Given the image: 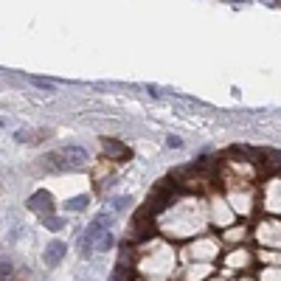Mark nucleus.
<instances>
[{
    "instance_id": "nucleus-1",
    "label": "nucleus",
    "mask_w": 281,
    "mask_h": 281,
    "mask_svg": "<svg viewBox=\"0 0 281 281\" xmlns=\"http://www.w3.org/2000/svg\"><path fill=\"white\" fill-rule=\"evenodd\" d=\"M110 228V216L107 214H99L93 222H90V228L85 231V236H82V242H79V247H82V256H90V250H93V245H96V239H99L104 231Z\"/></svg>"
},
{
    "instance_id": "nucleus-2",
    "label": "nucleus",
    "mask_w": 281,
    "mask_h": 281,
    "mask_svg": "<svg viewBox=\"0 0 281 281\" xmlns=\"http://www.w3.org/2000/svg\"><path fill=\"white\" fill-rule=\"evenodd\" d=\"M54 160H62L65 166H82L85 160H87V152L82 149V146H62L59 152H54Z\"/></svg>"
},
{
    "instance_id": "nucleus-3",
    "label": "nucleus",
    "mask_w": 281,
    "mask_h": 281,
    "mask_svg": "<svg viewBox=\"0 0 281 281\" xmlns=\"http://www.w3.org/2000/svg\"><path fill=\"white\" fill-rule=\"evenodd\" d=\"M28 208L37 214H43V216H51V211H54V197H51L48 191H34L31 197H28Z\"/></svg>"
},
{
    "instance_id": "nucleus-4",
    "label": "nucleus",
    "mask_w": 281,
    "mask_h": 281,
    "mask_svg": "<svg viewBox=\"0 0 281 281\" xmlns=\"http://www.w3.org/2000/svg\"><path fill=\"white\" fill-rule=\"evenodd\" d=\"M65 253H67V247H65V242H59V239H54V242H51V245L45 247V264H48V267H56V264H59V261H62V259H65Z\"/></svg>"
},
{
    "instance_id": "nucleus-5",
    "label": "nucleus",
    "mask_w": 281,
    "mask_h": 281,
    "mask_svg": "<svg viewBox=\"0 0 281 281\" xmlns=\"http://www.w3.org/2000/svg\"><path fill=\"white\" fill-rule=\"evenodd\" d=\"M101 149H104V155H110V157H127L130 155V149H127L121 141H115V138H104V141H101Z\"/></svg>"
},
{
    "instance_id": "nucleus-6",
    "label": "nucleus",
    "mask_w": 281,
    "mask_h": 281,
    "mask_svg": "<svg viewBox=\"0 0 281 281\" xmlns=\"http://www.w3.org/2000/svg\"><path fill=\"white\" fill-rule=\"evenodd\" d=\"M87 205H90V197H87V194H79V197H73V200L65 202V208H70V211H85Z\"/></svg>"
},
{
    "instance_id": "nucleus-7",
    "label": "nucleus",
    "mask_w": 281,
    "mask_h": 281,
    "mask_svg": "<svg viewBox=\"0 0 281 281\" xmlns=\"http://www.w3.org/2000/svg\"><path fill=\"white\" fill-rule=\"evenodd\" d=\"M45 228H51V231H62L65 228V219H59V216H43Z\"/></svg>"
},
{
    "instance_id": "nucleus-8",
    "label": "nucleus",
    "mask_w": 281,
    "mask_h": 281,
    "mask_svg": "<svg viewBox=\"0 0 281 281\" xmlns=\"http://www.w3.org/2000/svg\"><path fill=\"white\" fill-rule=\"evenodd\" d=\"M110 245H112V234L110 231H104V234H101V242H99V250H107Z\"/></svg>"
},
{
    "instance_id": "nucleus-9",
    "label": "nucleus",
    "mask_w": 281,
    "mask_h": 281,
    "mask_svg": "<svg viewBox=\"0 0 281 281\" xmlns=\"http://www.w3.org/2000/svg\"><path fill=\"white\" fill-rule=\"evenodd\" d=\"M28 82H34L37 87H54V82H48V79H34V76H28Z\"/></svg>"
},
{
    "instance_id": "nucleus-10",
    "label": "nucleus",
    "mask_w": 281,
    "mask_h": 281,
    "mask_svg": "<svg viewBox=\"0 0 281 281\" xmlns=\"http://www.w3.org/2000/svg\"><path fill=\"white\" fill-rule=\"evenodd\" d=\"M11 276V264L9 261H0V279H9Z\"/></svg>"
},
{
    "instance_id": "nucleus-11",
    "label": "nucleus",
    "mask_w": 281,
    "mask_h": 281,
    "mask_svg": "<svg viewBox=\"0 0 281 281\" xmlns=\"http://www.w3.org/2000/svg\"><path fill=\"white\" fill-rule=\"evenodd\" d=\"M112 205H115V211H124V208L130 205V197H118V200L112 202Z\"/></svg>"
},
{
    "instance_id": "nucleus-12",
    "label": "nucleus",
    "mask_w": 281,
    "mask_h": 281,
    "mask_svg": "<svg viewBox=\"0 0 281 281\" xmlns=\"http://www.w3.org/2000/svg\"><path fill=\"white\" fill-rule=\"evenodd\" d=\"M166 146H172V149H177V146H183V141H180L177 135H169V138H166Z\"/></svg>"
},
{
    "instance_id": "nucleus-13",
    "label": "nucleus",
    "mask_w": 281,
    "mask_h": 281,
    "mask_svg": "<svg viewBox=\"0 0 281 281\" xmlns=\"http://www.w3.org/2000/svg\"><path fill=\"white\" fill-rule=\"evenodd\" d=\"M0 127H3V121H0Z\"/></svg>"
}]
</instances>
